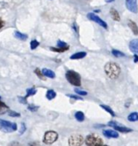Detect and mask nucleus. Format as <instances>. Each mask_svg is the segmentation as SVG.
<instances>
[{
	"mask_svg": "<svg viewBox=\"0 0 138 146\" xmlns=\"http://www.w3.org/2000/svg\"><path fill=\"white\" fill-rule=\"evenodd\" d=\"M105 73L112 80H116L121 74L120 66L113 62H109L105 65Z\"/></svg>",
	"mask_w": 138,
	"mask_h": 146,
	"instance_id": "f257e3e1",
	"label": "nucleus"
},
{
	"mask_svg": "<svg viewBox=\"0 0 138 146\" xmlns=\"http://www.w3.org/2000/svg\"><path fill=\"white\" fill-rule=\"evenodd\" d=\"M65 78H66L67 81L74 86L78 87V86H81V85H82V80H81L80 74L73 70L67 71L65 74Z\"/></svg>",
	"mask_w": 138,
	"mask_h": 146,
	"instance_id": "f03ea898",
	"label": "nucleus"
},
{
	"mask_svg": "<svg viewBox=\"0 0 138 146\" xmlns=\"http://www.w3.org/2000/svg\"><path fill=\"white\" fill-rule=\"evenodd\" d=\"M87 146H101L103 145L102 139L96 134H89L84 140Z\"/></svg>",
	"mask_w": 138,
	"mask_h": 146,
	"instance_id": "7ed1b4c3",
	"label": "nucleus"
},
{
	"mask_svg": "<svg viewBox=\"0 0 138 146\" xmlns=\"http://www.w3.org/2000/svg\"><path fill=\"white\" fill-rule=\"evenodd\" d=\"M0 128L5 133H12L17 130V125L16 123L0 119Z\"/></svg>",
	"mask_w": 138,
	"mask_h": 146,
	"instance_id": "20e7f679",
	"label": "nucleus"
},
{
	"mask_svg": "<svg viewBox=\"0 0 138 146\" xmlns=\"http://www.w3.org/2000/svg\"><path fill=\"white\" fill-rule=\"evenodd\" d=\"M58 138V134L57 132L55 131H47L45 135H44V139H43V142L46 145H52L54 142L57 141Z\"/></svg>",
	"mask_w": 138,
	"mask_h": 146,
	"instance_id": "39448f33",
	"label": "nucleus"
},
{
	"mask_svg": "<svg viewBox=\"0 0 138 146\" xmlns=\"http://www.w3.org/2000/svg\"><path fill=\"white\" fill-rule=\"evenodd\" d=\"M85 139L80 134H74L69 139V146H82Z\"/></svg>",
	"mask_w": 138,
	"mask_h": 146,
	"instance_id": "423d86ee",
	"label": "nucleus"
},
{
	"mask_svg": "<svg viewBox=\"0 0 138 146\" xmlns=\"http://www.w3.org/2000/svg\"><path fill=\"white\" fill-rule=\"evenodd\" d=\"M87 17H88V20L93 21H94V22L98 23L100 26H101V27H104L105 29H107V27H108L107 23L104 20H102L100 17H99L97 15H95L94 13H93V12L88 13Z\"/></svg>",
	"mask_w": 138,
	"mask_h": 146,
	"instance_id": "0eeeda50",
	"label": "nucleus"
},
{
	"mask_svg": "<svg viewBox=\"0 0 138 146\" xmlns=\"http://www.w3.org/2000/svg\"><path fill=\"white\" fill-rule=\"evenodd\" d=\"M108 126L113 127L114 128V130L117 131L118 133H131V132H132V129H131V128H129V127H127L119 125V123H117V122H115V121H110V122H108Z\"/></svg>",
	"mask_w": 138,
	"mask_h": 146,
	"instance_id": "6e6552de",
	"label": "nucleus"
},
{
	"mask_svg": "<svg viewBox=\"0 0 138 146\" xmlns=\"http://www.w3.org/2000/svg\"><path fill=\"white\" fill-rule=\"evenodd\" d=\"M125 4H126V8L128 9L129 11H131V13H134V14L137 13V0H125Z\"/></svg>",
	"mask_w": 138,
	"mask_h": 146,
	"instance_id": "1a4fd4ad",
	"label": "nucleus"
},
{
	"mask_svg": "<svg viewBox=\"0 0 138 146\" xmlns=\"http://www.w3.org/2000/svg\"><path fill=\"white\" fill-rule=\"evenodd\" d=\"M103 134L106 138L107 139H118L119 137V133L115 130H104L103 131Z\"/></svg>",
	"mask_w": 138,
	"mask_h": 146,
	"instance_id": "9d476101",
	"label": "nucleus"
},
{
	"mask_svg": "<svg viewBox=\"0 0 138 146\" xmlns=\"http://www.w3.org/2000/svg\"><path fill=\"white\" fill-rule=\"evenodd\" d=\"M129 48L131 52L138 55V39H132L129 44Z\"/></svg>",
	"mask_w": 138,
	"mask_h": 146,
	"instance_id": "9b49d317",
	"label": "nucleus"
},
{
	"mask_svg": "<svg viewBox=\"0 0 138 146\" xmlns=\"http://www.w3.org/2000/svg\"><path fill=\"white\" fill-rule=\"evenodd\" d=\"M128 26H129V27L131 28V30L133 32V33L135 35H138V26L135 21H133L131 20H129L128 21Z\"/></svg>",
	"mask_w": 138,
	"mask_h": 146,
	"instance_id": "f8f14e48",
	"label": "nucleus"
},
{
	"mask_svg": "<svg viewBox=\"0 0 138 146\" xmlns=\"http://www.w3.org/2000/svg\"><path fill=\"white\" fill-rule=\"evenodd\" d=\"M87 56V52L85 51H79L76 53H74L71 56L70 59L71 60H79V59H82Z\"/></svg>",
	"mask_w": 138,
	"mask_h": 146,
	"instance_id": "ddd939ff",
	"label": "nucleus"
},
{
	"mask_svg": "<svg viewBox=\"0 0 138 146\" xmlns=\"http://www.w3.org/2000/svg\"><path fill=\"white\" fill-rule=\"evenodd\" d=\"M41 72H42V74H43L44 76H46V77H47V78H50V79H54L55 76H56L55 73H54L52 70L48 69V68H43V69L41 70Z\"/></svg>",
	"mask_w": 138,
	"mask_h": 146,
	"instance_id": "4468645a",
	"label": "nucleus"
},
{
	"mask_svg": "<svg viewBox=\"0 0 138 146\" xmlns=\"http://www.w3.org/2000/svg\"><path fill=\"white\" fill-rule=\"evenodd\" d=\"M110 14H111V16H112L113 21H120V15H119V13L118 12L117 9H115L114 8L111 9Z\"/></svg>",
	"mask_w": 138,
	"mask_h": 146,
	"instance_id": "2eb2a0df",
	"label": "nucleus"
},
{
	"mask_svg": "<svg viewBox=\"0 0 138 146\" xmlns=\"http://www.w3.org/2000/svg\"><path fill=\"white\" fill-rule=\"evenodd\" d=\"M104 110H106L108 114H110L113 117H115L116 116V114H115V112L113 111V110L111 108V107H109L108 105H106V104H100V105Z\"/></svg>",
	"mask_w": 138,
	"mask_h": 146,
	"instance_id": "dca6fc26",
	"label": "nucleus"
},
{
	"mask_svg": "<svg viewBox=\"0 0 138 146\" xmlns=\"http://www.w3.org/2000/svg\"><path fill=\"white\" fill-rule=\"evenodd\" d=\"M75 118H76V120L77 121L82 122V121L85 120V115H84L83 112H82V111H77V112H76V114H75Z\"/></svg>",
	"mask_w": 138,
	"mask_h": 146,
	"instance_id": "f3484780",
	"label": "nucleus"
},
{
	"mask_svg": "<svg viewBox=\"0 0 138 146\" xmlns=\"http://www.w3.org/2000/svg\"><path fill=\"white\" fill-rule=\"evenodd\" d=\"M128 121L130 122H136L138 121V113L137 112H132L128 115Z\"/></svg>",
	"mask_w": 138,
	"mask_h": 146,
	"instance_id": "a211bd4d",
	"label": "nucleus"
},
{
	"mask_svg": "<svg viewBox=\"0 0 138 146\" xmlns=\"http://www.w3.org/2000/svg\"><path fill=\"white\" fill-rule=\"evenodd\" d=\"M56 96H57L56 92H54V91L52 90V89H50V90H48V91L46 92V98H47L48 100H52V99H54V98H56Z\"/></svg>",
	"mask_w": 138,
	"mask_h": 146,
	"instance_id": "6ab92c4d",
	"label": "nucleus"
},
{
	"mask_svg": "<svg viewBox=\"0 0 138 146\" xmlns=\"http://www.w3.org/2000/svg\"><path fill=\"white\" fill-rule=\"evenodd\" d=\"M14 35H15V37L16 38H18V39H20V40H26V39L27 38V36L25 33H21L17 32V31L15 32Z\"/></svg>",
	"mask_w": 138,
	"mask_h": 146,
	"instance_id": "aec40b11",
	"label": "nucleus"
},
{
	"mask_svg": "<svg viewBox=\"0 0 138 146\" xmlns=\"http://www.w3.org/2000/svg\"><path fill=\"white\" fill-rule=\"evenodd\" d=\"M9 111V107L3 102H0V115H3Z\"/></svg>",
	"mask_w": 138,
	"mask_h": 146,
	"instance_id": "412c9836",
	"label": "nucleus"
},
{
	"mask_svg": "<svg viewBox=\"0 0 138 146\" xmlns=\"http://www.w3.org/2000/svg\"><path fill=\"white\" fill-rule=\"evenodd\" d=\"M112 54L115 56V57H124V56H125V53H123L122 51H120V50H112Z\"/></svg>",
	"mask_w": 138,
	"mask_h": 146,
	"instance_id": "4be33fe9",
	"label": "nucleus"
},
{
	"mask_svg": "<svg viewBox=\"0 0 138 146\" xmlns=\"http://www.w3.org/2000/svg\"><path fill=\"white\" fill-rule=\"evenodd\" d=\"M36 92H37V90L36 89H34L33 87H32V88H28L27 90V95H26V98H28V97H30V96H33V95H35L36 94Z\"/></svg>",
	"mask_w": 138,
	"mask_h": 146,
	"instance_id": "5701e85b",
	"label": "nucleus"
},
{
	"mask_svg": "<svg viewBox=\"0 0 138 146\" xmlns=\"http://www.w3.org/2000/svg\"><path fill=\"white\" fill-rule=\"evenodd\" d=\"M57 45H58V48H61V49H67V50L69 49L68 44H67L65 42L62 41V40H58V41Z\"/></svg>",
	"mask_w": 138,
	"mask_h": 146,
	"instance_id": "b1692460",
	"label": "nucleus"
},
{
	"mask_svg": "<svg viewBox=\"0 0 138 146\" xmlns=\"http://www.w3.org/2000/svg\"><path fill=\"white\" fill-rule=\"evenodd\" d=\"M39 44H40V43H39L37 40H35V39L32 40V41H31V43H30V47H31V50H34V49H36V48L39 46Z\"/></svg>",
	"mask_w": 138,
	"mask_h": 146,
	"instance_id": "393cba45",
	"label": "nucleus"
},
{
	"mask_svg": "<svg viewBox=\"0 0 138 146\" xmlns=\"http://www.w3.org/2000/svg\"><path fill=\"white\" fill-rule=\"evenodd\" d=\"M75 92H76V93L78 94L80 97H81V96H87V95H88V92H87L82 91V90H80V89H78V88H75Z\"/></svg>",
	"mask_w": 138,
	"mask_h": 146,
	"instance_id": "a878e982",
	"label": "nucleus"
},
{
	"mask_svg": "<svg viewBox=\"0 0 138 146\" xmlns=\"http://www.w3.org/2000/svg\"><path fill=\"white\" fill-rule=\"evenodd\" d=\"M27 110H30L31 112H35V111H37L39 110V106H36L34 104H28Z\"/></svg>",
	"mask_w": 138,
	"mask_h": 146,
	"instance_id": "bb28decb",
	"label": "nucleus"
},
{
	"mask_svg": "<svg viewBox=\"0 0 138 146\" xmlns=\"http://www.w3.org/2000/svg\"><path fill=\"white\" fill-rule=\"evenodd\" d=\"M8 115L9 116H11V117H20L21 116V115L18 112H15V111H9Z\"/></svg>",
	"mask_w": 138,
	"mask_h": 146,
	"instance_id": "cd10ccee",
	"label": "nucleus"
},
{
	"mask_svg": "<svg viewBox=\"0 0 138 146\" xmlns=\"http://www.w3.org/2000/svg\"><path fill=\"white\" fill-rule=\"evenodd\" d=\"M51 50H52V51H55V52H64V51L67 50V49H61V48H58V47H57V48L52 47Z\"/></svg>",
	"mask_w": 138,
	"mask_h": 146,
	"instance_id": "c85d7f7f",
	"label": "nucleus"
},
{
	"mask_svg": "<svg viewBox=\"0 0 138 146\" xmlns=\"http://www.w3.org/2000/svg\"><path fill=\"white\" fill-rule=\"evenodd\" d=\"M27 130V127H26V125H25V123H21V128H20V134L21 135V134H23L24 133H25V131Z\"/></svg>",
	"mask_w": 138,
	"mask_h": 146,
	"instance_id": "c756f323",
	"label": "nucleus"
},
{
	"mask_svg": "<svg viewBox=\"0 0 138 146\" xmlns=\"http://www.w3.org/2000/svg\"><path fill=\"white\" fill-rule=\"evenodd\" d=\"M34 73L38 75V77L40 78V79H42L43 78V74H42V72H41V70H40L39 68H36L35 70H34Z\"/></svg>",
	"mask_w": 138,
	"mask_h": 146,
	"instance_id": "7c9ffc66",
	"label": "nucleus"
},
{
	"mask_svg": "<svg viewBox=\"0 0 138 146\" xmlns=\"http://www.w3.org/2000/svg\"><path fill=\"white\" fill-rule=\"evenodd\" d=\"M69 98H73V99H75V100H82V98L80 97V96H76V95H72V94H68L67 95Z\"/></svg>",
	"mask_w": 138,
	"mask_h": 146,
	"instance_id": "2f4dec72",
	"label": "nucleus"
},
{
	"mask_svg": "<svg viewBox=\"0 0 138 146\" xmlns=\"http://www.w3.org/2000/svg\"><path fill=\"white\" fill-rule=\"evenodd\" d=\"M18 101L22 104H27V98H21V97H18Z\"/></svg>",
	"mask_w": 138,
	"mask_h": 146,
	"instance_id": "473e14b6",
	"label": "nucleus"
},
{
	"mask_svg": "<svg viewBox=\"0 0 138 146\" xmlns=\"http://www.w3.org/2000/svg\"><path fill=\"white\" fill-rule=\"evenodd\" d=\"M8 146H21V145L18 142H12V143H10Z\"/></svg>",
	"mask_w": 138,
	"mask_h": 146,
	"instance_id": "72a5a7b5",
	"label": "nucleus"
},
{
	"mask_svg": "<svg viewBox=\"0 0 138 146\" xmlns=\"http://www.w3.org/2000/svg\"><path fill=\"white\" fill-rule=\"evenodd\" d=\"M134 62L135 63L138 62V55H137V54L134 55Z\"/></svg>",
	"mask_w": 138,
	"mask_h": 146,
	"instance_id": "f704fd0d",
	"label": "nucleus"
},
{
	"mask_svg": "<svg viewBox=\"0 0 138 146\" xmlns=\"http://www.w3.org/2000/svg\"><path fill=\"white\" fill-rule=\"evenodd\" d=\"M29 146H39L37 144H35V143H31V144H29Z\"/></svg>",
	"mask_w": 138,
	"mask_h": 146,
	"instance_id": "c9c22d12",
	"label": "nucleus"
},
{
	"mask_svg": "<svg viewBox=\"0 0 138 146\" xmlns=\"http://www.w3.org/2000/svg\"><path fill=\"white\" fill-rule=\"evenodd\" d=\"M115 0H106L107 3H112V2H114Z\"/></svg>",
	"mask_w": 138,
	"mask_h": 146,
	"instance_id": "e433bc0d",
	"label": "nucleus"
},
{
	"mask_svg": "<svg viewBox=\"0 0 138 146\" xmlns=\"http://www.w3.org/2000/svg\"><path fill=\"white\" fill-rule=\"evenodd\" d=\"M3 21H2L0 20V28H1L2 27H3Z\"/></svg>",
	"mask_w": 138,
	"mask_h": 146,
	"instance_id": "4c0bfd02",
	"label": "nucleus"
},
{
	"mask_svg": "<svg viewBox=\"0 0 138 146\" xmlns=\"http://www.w3.org/2000/svg\"><path fill=\"white\" fill-rule=\"evenodd\" d=\"M101 146H107V145H101Z\"/></svg>",
	"mask_w": 138,
	"mask_h": 146,
	"instance_id": "58836bf2",
	"label": "nucleus"
},
{
	"mask_svg": "<svg viewBox=\"0 0 138 146\" xmlns=\"http://www.w3.org/2000/svg\"><path fill=\"white\" fill-rule=\"evenodd\" d=\"M0 98H1V97H0Z\"/></svg>",
	"mask_w": 138,
	"mask_h": 146,
	"instance_id": "ea45409f",
	"label": "nucleus"
}]
</instances>
